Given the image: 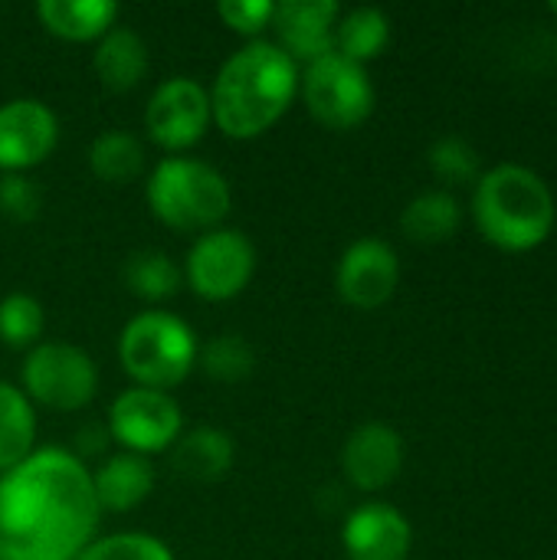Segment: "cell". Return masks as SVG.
Wrapping results in <instances>:
<instances>
[{"label":"cell","mask_w":557,"mask_h":560,"mask_svg":"<svg viewBox=\"0 0 557 560\" xmlns=\"http://www.w3.org/2000/svg\"><path fill=\"white\" fill-rule=\"evenodd\" d=\"M98 522L92 472L66 446H36L0 476V560H76Z\"/></svg>","instance_id":"cell-1"},{"label":"cell","mask_w":557,"mask_h":560,"mask_svg":"<svg viewBox=\"0 0 557 560\" xmlns=\"http://www.w3.org/2000/svg\"><path fill=\"white\" fill-rule=\"evenodd\" d=\"M299 95V66L272 43L250 39L230 52L210 85L213 125L233 141L266 135Z\"/></svg>","instance_id":"cell-2"},{"label":"cell","mask_w":557,"mask_h":560,"mask_svg":"<svg viewBox=\"0 0 557 560\" xmlns=\"http://www.w3.org/2000/svg\"><path fill=\"white\" fill-rule=\"evenodd\" d=\"M473 213L496 246L532 249L555 226V197L532 167L496 164L476 184Z\"/></svg>","instance_id":"cell-3"},{"label":"cell","mask_w":557,"mask_h":560,"mask_svg":"<svg viewBox=\"0 0 557 560\" xmlns=\"http://www.w3.org/2000/svg\"><path fill=\"white\" fill-rule=\"evenodd\" d=\"M144 203L161 226L200 236L223 226L233 210V190L213 164L171 154L148 171Z\"/></svg>","instance_id":"cell-4"},{"label":"cell","mask_w":557,"mask_h":560,"mask_svg":"<svg viewBox=\"0 0 557 560\" xmlns=\"http://www.w3.org/2000/svg\"><path fill=\"white\" fill-rule=\"evenodd\" d=\"M200 338L174 312L144 308L131 315L118 335V364L131 387L171 394L197 371Z\"/></svg>","instance_id":"cell-5"},{"label":"cell","mask_w":557,"mask_h":560,"mask_svg":"<svg viewBox=\"0 0 557 560\" xmlns=\"http://www.w3.org/2000/svg\"><path fill=\"white\" fill-rule=\"evenodd\" d=\"M16 387L33 407L79 413L98 394V364L72 341H39L23 354Z\"/></svg>","instance_id":"cell-6"},{"label":"cell","mask_w":557,"mask_h":560,"mask_svg":"<svg viewBox=\"0 0 557 560\" xmlns=\"http://www.w3.org/2000/svg\"><path fill=\"white\" fill-rule=\"evenodd\" d=\"M299 95L309 115L328 131L358 128L371 118L378 98L368 66H358L335 49L299 69Z\"/></svg>","instance_id":"cell-7"},{"label":"cell","mask_w":557,"mask_h":560,"mask_svg":"<svg viewBox=\"0 0 557 560\" xmlns=\"http://www.w3.org/2000/svg\"><path fill=\"white\" fill-rule=\"evenodd\" d=\"M184 282L204 302H230L246 292L256 276V246L243 230L217 226L194 236L184 256Z\"/></svg>","instance_id":"cell-8"},{"label":"cell","mask_w":557,"mask_h":560,"mask_svg":"<svg viewBox=\"0 0 557 560\" xmlns=\"http://www.w3.org/2000/svg\"><path fill=\"white\" fill-rule=\"evenodd\" d=\"M184 433V410L181 404L151 387H125L108 407V436L135 456H158L171 453V446Z\"/></svg>","instance_id":"cell-9"},{"label":"cell","mask_w":557,"mask_h":560,"mask_svg":"<svg viewBox=\"0 0 557 560\" xmlns=\"http://www.w3.org/2000/svg\"><path fill=\"white\" fill-rule=\"evenodd\" d=\"M213 125L210 112V89L190 75H171L154 85L148 108H144V131L148 138L171 154L190 151Z\"/></svg>","instance_id":"cell-10"},{"label":"cell","mask_w":557,"mask_h":560,"mask_svg":"<svg viewBox=\"0 0 557 560\" xmlns=\"http://www.w3.org/2000/svg\"><path fill=\"white\" fill-rule=\"evenodd\" d=\"M59 144L56 112L33 95L0 102V174H30Z\"/></svg>","instance_id":"cell-11"},{"label":"cell","mask_w":557,"mask_h":560,"mask_svg":"<svg viewBox=\"0 0 557 560\" xmlns=\"http://www.w3.org/2000/svg\"><path fill=\"white\" fill-rule=\"evenodd\" d=\"M401 282V259L391 243L378 236L355 240L338 266H335V289L355 308H381Z\"/></svg>","instance_id":"cell-12"},{"label":"cell","mask_w":557,"mask_h":560,"mask_svg":"<svg viewBox=\"0 0 557 560\" xmlns=\"http://www.w3.org/2000/svg\"><path fill=\"white\" fill-rule=\"evenodd\" d=\"M341 7L335 0H282L272 10L276 46L295 62L309 66L335 49V23Z\"/></svg>","instance_id":"cell-13"},{"label":"cell","mask_w":557,"mask_h":560,"mask_svg":"<svg viewBox=\"0 0 557 560\" xmlns=\"http://www.w3.org/2000/svg\"><path fill=\"white\" fill-rule=\"evenodd\" d=\"M404 469V440L394 427L368 420L355 427L341 446V472L361 492L387 489Z\"/></svg>","instance_id":"cell-14"},{"label":"cell","mask_w":557,"mask_h":560,"mask_svg":"<svg viewBox=\"0 0 557 560\" xmlns=\"http://www.w3.org/2000/svg\"><path fill=\"white\" fill-rule=\"evenodd\" d=\"M414 528L404 512L387 502H364L348 512L341 525V548L348 560H407Z\"/></svg>","instance_id":"cell-15"},{"label":"cell","mask_w":557,"mask_h":560,"mask_svg":"<svg viewBox=\"0 0 557 560\" xmlns=\"http://www.w3.org/2000/svg\"><path fill=\"white\" fill-rule=\"evenodd\" d=\"M92 472V492L98 502V512L105 515H128L135 509H141L151 492H154V463L135 453H112L105 456Z\"/></svg>","instance_id":"cell-16"},{"label":"cell","mask_w":557,"mask_h":560,"mask_svg":"<svg viewBox=\"0 0 557 560\" xmlns=\"http://www.w3.org/2000/svg\"><path fill=\"white\" fill-rule=\"evenodd\" d=\"M92 69L105 92H115V95L135 92L148 79V69H151V52H148L144 36L131 26H112L95 43Z\"/></svg>","instance_id":"cell-17"},{"label":"cell","mask_w":557,"mask_h":560,"mask_svg":"<svg viewBox=\"0 0 557 560\" xmlns=\"http://www.w3.org/2000/svg\"><path fill=\"white\" fill-rule=\"evenodd\" d=\"M171 459L184 479L220 482L236 466V440L220 427H194L171 446Z\"/></svg>","instance_id":"cell-18"},{"label":"cell","mask_w":557,"mask_h":560,"mask_svg":"<svg viewBox=\"0 0 557 560\" xmlns=\"http://www.w3.org/2000/svg\"><path fill=\"white\" fill-rule=\"evenodd\" d=\"M115 0H39L36 16L43 30L66 43H98L112 26H118Z\"/></svg>","instance_id":"cell-19"},{"label":"cell","mask_w":557,"mask_h":560,"mask_svg":"<svg viewBox=\"0 0 557 560\" xmlns=\"http://www.w3.org/2000/svg\"><path fill=\"white\" fill-rule=\"evenodd\" d=\"M144 164H148V154H144L141 138H135L125 128H108V131L95 135L89 144V171L102 184L125 187L144 174Z\"/></svg>","instance_id":"cell-20"},{"label":"cell","mask_w":557,"mask_h":560,"mask_svg":"<svg viewBox=\"0 0 557 560\" xmlns=\"http://www.w3.org/2000/svg\"><path fill=\"white\" fill-rule=\"evenodd\" d=\"M36 450V407L26 394L0 381V476L20 466Z\"/></svg>","instance_id":"cell-21"},{"label":"cell","mask_w":557,"mask_h":560,"mask_svg":"<svg viewBox=\"0 0 557 560\" xmlns=\"http://www.w3.org/2000/svg\"><path fill=\"white\" fill-rule=\"evenodd\" d=\"M391 43V20L384 10L378 7H355V10H341L338 23H335V52L368 66L371 59H378L384 52V46Z\"/></svg>","instance_id":"cell-22"},{"label":"cell","mask_w":557,"mask_h":560,"mask_svg":"<svg viewBox=\"0 0 557 560\" xmlns=\"http://www.w3.org/2000/svg\"><path fill=\"white\" fill-rule=\"evenodd\" d=\"M460 220H463V210L450 190H427V194H417L404 207L401 230L414 243H443L456 233Z\"/></svg>","instance_id":"cell-23"},{"label":"cell","mask_w":557,"mask_h":560,"mask_svg":"<svg viewBox=\"0 0 557 560\" xmlns=\"http://www.w3.org/2000/svg\"><path fill=\"white\" fill-rule=\"evenodd\" d=\"M125 285L135 299L158 305L181 292L184 269L161 249H138L125 262Z\"/></svg>","instance_id":"cell-24"},{"label":"cell","mask_w":557,"mask_h":560,"mask_svg":"<svg viewBox=\"0 0 557 560\" xmlns=\"http://www.w3.org/2000/svg\"><path fill=\"white\" fill-rule=\"evenodd\" d=\"M197 368L220 384H240L256 371V351L243 335L223 331L217 338H210L207 345H200L197 354Z\"/></svg>","instance_id":"cell-25"},{"label":"cell","mask_w":557,"mask_h":560,"mask_svg":"<svg viewBox=\"0 0 557 560\" xmlns=\"http://www.w3.org/2000/svg\"><path fill=\"white\" fill-rule=\"evenodd\" d=\"M46 312L30 292H7L0 299V341L16 351H30L43 341Z\"/></svg>","instance_id":"cell-26"},{"label":"cell","mask_w":557,"mask_h":560,"mask_svg":"<svg viewBox=\"0 0 557 560\" xmlns=\"http://www.w3.org/2000/svg\"><path fill=\"white\" fill-rule=\"evenodd\" d=\"M76 560H177L167 541L148 532H115L95 535Z\"/></svg>","instance_id":"cell-27"},{"label":"cell","mask_w":557,"mask_h":560,"mask_svg":"<svg viewBox=\"0 0 557 560\" xmlns=\"http://www.w3.org/2000/svg\"><path fill=\"white\" fill-rule=\"evenodd\" d=\"M430 171L446 180V184H469L479 180V151L460 138V135H443L430 144L427 151Z\"/></svg>","instance_id":"cell-28"},{"label":"cell","mask_w":557,"mask_h":560,"mask_svg":"<svg viewBox=\"0 0 557 560\" xmlns=\"http://www.w3.org/2000/svg\"><path fill=\"white\" fill-rule=\"evenodd\" d=\"M43 210V187L33 174H0V213L13 223H33Z\"/></svg>","instance_id":"cell-29"},{"label":"cell","mask_w":557,"mask_h":560,"mask_svg":"<svg viewBox=\"0 0 557 560\" xmlns=\"http://www.w3.org/2000/svg\"><path fill=\"white\" fill-rule=\"evenodd\" d=\"M272 0H220L217 3V16L223 20V26L230 33L259 39V33L266 26H272Z\"/></svg>","instance_id":"cell-30"},{"label":"cell","mask_w":557,"mask_h":560,"mask_svg":"<svg viewBox=\"0 0 557 560\" xmlns=\"http://www.w3.org/2000/svg\"><path fill=\"white\" fill-rule=\"evenodd\" d=\"M552 13H555V16H557V0H555V3H552Z\"/></svg>","instance_id":"cell-31"}]
</instances>
